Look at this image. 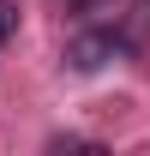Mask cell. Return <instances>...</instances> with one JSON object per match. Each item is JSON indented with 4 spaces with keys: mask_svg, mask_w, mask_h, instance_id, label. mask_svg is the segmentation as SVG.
Returning <instances> with one entry per match:
<instances>
[{
    "mask_svg": "<svg viewBox=\"0 0 150 156\" xmlns=\"http://www.w3.org/2000/svg\"><path fill=\"white\" fill-rule=\"evenodd\" d=\"M126 54V36H114V30H84V36L66 42V60H72L78 72H102L108 60Z\"/></svg>",
    "mask_w": 150,
    "mask_h": 156,
    "instance_id": "6da1fadb",
    "label": "cell"
},
{
    "mask_svg": "<svg viewBox=\"0 0 150 156\" xmlns=\"http://www.w3.org/2000/svg\"><path fill=\"white\" fill-rule=\"evenodd\" d=\"M12 30H18V6H12V0H0V42L12 36Z\"/></svg>",
    "mask_w": 150,
    "mask_h": 156,
    "instance_id": "7a4b0ae2",
    "label": "cell"
},
{
    "mask_svg": "<svg viewBox=\"0 0 150 156\" xmlns=\"http://www.w3.org/2000/svg\"><path fill=\"white\" fill-rule=\"evenodd\" d=\"M102 6H108V0H78V12H102Z\"/></svg>",
    "mask_w": 150,
    "mask_h": 156,
    "instance_id": "3957f363",
    "label": "cell"
}]
</instances>
